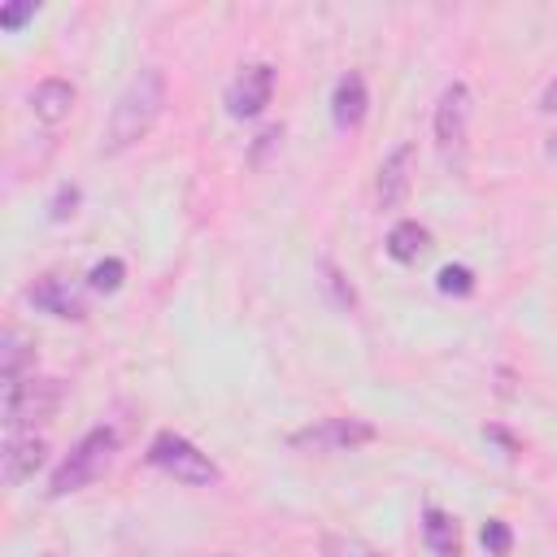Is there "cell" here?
I'll list each match as a JSON object with an SVG mask.
<instances>
[{"instance_id":"14","label":"cell","mask_w":557,"mask_h":557,"mask_svg":"<svg viewBox=\"0 0 557 557\" xmlns=\"http://www.w3.org/2000/svg\"><path fill=\"white\" fill-rule=\"evenodd\" d=\"M422 540L435 557H461V531L457 518L444 509H422Z\"/></svg>"},{"instance_id":"26","label":"cell","mask_w":557,"mask_h":557,"mask_svg":"<svg viewBox=\"0 0 557 557\" xmlns=\"http://www.w3.org/2000/svg\"><path fill=\"white\" fill-rule=\"evenodd\" d=\"M218 557H231V553H218Z\"/></svg>"},{"instance_id":"16","label":"cell","mask_w":557,"mask_h":557,"mask_svg":"<svg viewBox=\"0 0 557 557\" xmlns=\"http://www.w3.org/2000/svg\"><path fill=\"white\" fill-rule=\"evenodd\" d=\"M318 283H322V292L331 296V305H339V309H357V292H352V283L344 278V270L335 265V261H318Z\"/></svg>"},{"instance_id":"8","label":"cell","mask_w":557,"mask_h":557,"mask_svg":"<svg viewBox=\"0 0 557 557\" xmlns=\"http://www.w3.org/2000/svg\"><path fill=\"white\" fill-rule=\"evenodd\" d=\"M26 300H30L35 309L52 313V318H65V322H83V318H87L83 296H78V292L70 287V278H61V274H39V278L26 287Z\"/></svg>"},{"instance_id":"23","label":"cell","mask_w":557,"mask_h":557,"mask_svg":"<svg viewBox=\"0 0 557 557\" xmlns=\"http://www.w3.org/2000/svg\"><path fill=\"white\" fill-rule=\"evenodd\" d=\"M487 440H496V444L505 448V457H513V453H518V440H513L509 431H500V426H487Z\"/></svg>"},{"instance_id":"11","label":"cell","mask_w":557,"mask_h":557,"mask_svg":"<svg viewBox=\"0 0 557 557\" xmlns=\"http://www.w3.org/2000/svg\"><path fill=\"white\" fill-rule=\"evenodd\" d=\"M366 109H370V91H366V78L357 70L339 74L335 91H331V122L339 131H357L366 122Z\"/></svg>"},{"instance_id":"12","label":"cell","mask_w":557,"mask_h":557,"mask_svg":"<svg viewBox=\"0 0 557 557\" xmlns=\"http://www.w3.org/2000/svg\"><path fill=\"white\" fill-rule=\"evenodd\" d=\"M30 109H35L39 122L57 126V122L70 117V109H74V87H70L65 78H44V83H35V91H30Z\"/></svg>"},{"instance_id":"2","label":"cell","mask_w":557,"mask_h":557,"mask_svg":"<svg viewBox=\"0 0 557 557\" xmlns=\"http://www.w3.org/2000/svg\"><path fill=\"white\" fill-rule=\"evenodd\" d=\"M113 448H117V435H113V426H91L70 453H65V461L52 470V483H48V496L52 500H61V496H70V492H78V487H87L104 466H109V457H113Z\"/></svg>"},{"instance_id":"10","label":"cell","mask_w":557,"mask_h":557,"mask_svg":"<svg viewBox=\"0 0 557 557\" xmlns=\"http://www.w3.org/2000/svg\"><path fill=\"white\" fill-rule=\"evenodd\" d=\"M409 174H413V144H396L383 165H379V183H374V196H379V209H400L405 196H409Z\"/></svg>"},{"instance_id":"15","label":"cell","mask_w":557,"mask_h":557,"mask_svg":"<svg viewBox=\"0 0 557 557\" xmlns=\"http://www.w3.org/2000/svg\"><path fill=\"white\" fill-rule=\"evenodd\" d=\"M35 361V348H30V339L17 331V326H9L4 331V339H0V379L4 383H17V379H26L22 370Z\"/></svg>"},{"instance_id":"7","label":"cell","mask_w":557,"mask_h":557,"mask_svg":"<svg viewBox=\"0 0 557 557\" xmlns=\"http://www.w3.org/2000/svg\"><path fill=\"white\" fill-rule=\"evenodd\" d=\"M274 96V65L252 61L235 74V83L226 87V113L231 117H257Z\"/></svg>"},{"instance_id":"22","label":"cell","mask_w":557,"mask_h":557,"mask_svg":"<svg viewBox=\"0 0 557 557\" xmlns=\"http://www.w3.org/2000/svg\"><path fill=\"white\" fill-rule=\"evenodd\" d=\"M35 13H39L35 4H4V9H0V26H4V30H17V26L30 22Z\"/></svg>"},{"instance_id":"5","label":"cell","mask_w":557,"mask_h":557,"mask_svg":"<svg viewBox=\"0 0 557 557\" xmlns=\"http://www.w3.org/2000/svg\"><path fill=\"white\" fill-rule=\"evenodd\" d=\"M379 431L366 418H318L300 431L287 435V444L296 453H352L361 444H370Z\"/></svg>"},{"instance_id":"4","label":"cell","mask_w":557,"mask_h":557,"mask_svg":"<svg viewBox=\"0 0 557 557\" xmlns=\"http://www.w3.org/2000/svg\"><path fill=\"white\" fill-rule=\"evenodd\" d=\"M61 405V383L57 379H17V383H4V426L9 431H22V426H35L44 418H52Z\"/></svg>"},{"instance_id":"13","label":"cell","mask_w":557,"mask_h":557,"mask_svg":"<svg viewBox=\"0 0 557 557\" xmlns=\"http://www.w3.org/2000/svg\"><path fill=\"white\" fill-rule=\"evenodd\" d=\"M387 257L392 261H400V265H409V261H418L426 248H431V231L422 226V222H413V218H400L392 231H387Z\"/></svg>"},{"instance_id":"1","label":"cell","mask_w":557,"mask_h":557,"mask_svg":"<svg viewBox=\"0 0 557 557\" xmlns=\"http://www.w3.org/2000/svg\"><path fill=\"white\" fill-rule=\"evenodd\" d=\"M165 109V74L157 65L139 70L126 78V87L117 91L113 100V113H109V126H104V139H100V152H126L135 148L161 117Z\"/></svg>"},{"instance_id":"25","label":"cell","mask_w":557,"mask_h":557,"mask_svg":"<svg viewBox=\"0 0 557 557\" xmlns=\"http://www.w3.org/2000/svg\"><path fill=\"white\" fill-rule=\"evenodd\" d=\"M548 139H553V144H548V152H553V157H557V135H548Z\"/></svg>"},{"instance_id":"19","label":"cell","mask_w":557,"mask_h":557,"mask_svg":"<svg viewBox=\"0 0 557 557\" xmlns=\"http://www.w3.org/2000/svg\"><path fill=\"white\" fill-rule=\"evenodd\" d=\"M479 544H483L492 557H505V553L513 548V531H509V522H505V518H487L483 531H479Z\"/></svg>"},{"instance_id":"20","label":"cell","mask_w":557,"mask_h":557,"mask_svg":"<svg viewBox=\"0 0 557 557\" xmlns=\"http://www.w3.org/2000/svg\"><path fill=\"white\" fill-rule=\"evenodd\" d=\"M78 200H83V191H78L74 183H61V187L52 191V200H48V218H52V222H70V218L78 213Z\"/></svg>"},{"instance_id":"17","label":"cell","mask_w":557,"mask_h":557,"mask_svg":"<svg viewBox=\"0 0 557 557\" xmlns=\"http://www.w3.org/2000/svg\"><path fill=\"white\" fill-rule=\"evenodd\" d=\"M122 278H126V261L122 257H104V261H96L87 270V287L100 292V296H113L122 287Z\"/></svg>"},{"instance_id":"6","label":"cell","mask_w":557,"mask_h":557,"mask_svg":"<svg viewBox=\"0 0 557 557\" xmlns=\"http://www.w3.org/2000/svg\"><path fill=\"white\" fill-rule=\"evenodd\" d=\"M466 131H470V87L448 83L435 100V144L444 161H461L466 152Z\"/></svg>"},{"instance_id":"21","label":"cell","mask_w":557,"mask_h":557,"mask_svg":"<svg viewBox=\"0 0 557 557\" xmlns=\"http://www.w3.org/2000/svg\"><path fill=\"white\" fill-rule=\"evenodd\" d=\"M322 548H326V557H379L366 540H352V535H326Z\"/></svg>"},{"instance_id":"3","label":"cell","mask_w":557,"mask_h":557,"mask_svg":"<svg viewBox=\"0 0 557 557\" xmlns=\"http://www.w3.org/2000/svg\"><path fill=\"white\" fill-rule=\"evenodd\" d=\"M148 466L165 470L170 479H178V483H187V487H209V483L222 479L218 466L209 461V453H200V448H196L187 435H178V431L152 435V444H148Z\"/></svg>"},{"instance_id":"18","label":"cell","mask_w":557,"mask_h":557,"mask_svg":"<svg viewBox=\"0 0 557 557\" xmlns=\"http://www.w3.org/2000/svg\"><path fill=\"white\" fill-rule=\"evenodd\" d=\"M435 287H440L444 296H470V292H474V270H470V265H444V270L435 274Z\"/></svg>"},{"instance_id":"24","label":"cell","mask_w":557,"mask_h":557,"mask_svg":"<svg viewBox=\"0 0 557 557\" xmlns=\"http://www.w3.org/2000/svg\"><path fill=\"white\" fill-rule=\"evenodd\" d=\"M540 109H544V113H557V78L544 87V96H540Z\"/></svg>"},{"instance_id":"9","label":"cell","mask_w":557,"mask_h":557,"mask_svg":"<svg viewBox=\"0 0 557 557\" xmlns=\"http://www.w3.org/2000/svg\"><path fill=\"white\" fill-rule=\"evenodd\" d=\"M48 461V444L30 431H9V440H4V453H0V466H4V483L9 487H17V483H26V479H35V470Z\"/></svg>"}]
</instances>
